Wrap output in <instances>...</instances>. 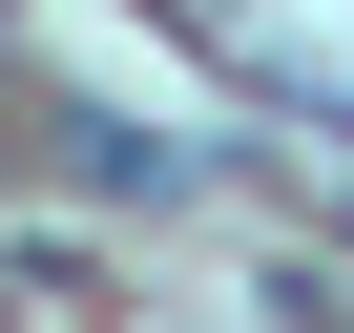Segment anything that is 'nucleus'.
Here are the masks:
<instances>
[{
  "label": "nucleus",
  "instance_id": "obj_1",
  "mask_svg": "<svg viewBox=\"0 0 354 333\" xmlns=\"http://www.w3.org/2000/svg\"><path fill=\"white\" fill-rule=\"evenodd\" d=\"M271 292H292V333H354V292H333V271H271Z\"/></svg>",
  "mask_w": 354,
  "mask_h": 333
}]
</instances>
